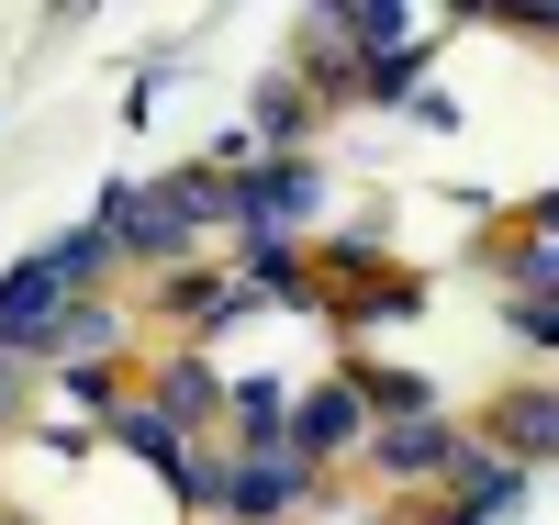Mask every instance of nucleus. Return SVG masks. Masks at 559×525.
Wrapping results in <instances>:
<instances>
[{"mask_svg": "<svg viewBox=\"0 0 559 525\" xmlns=\"http://www.w3.org/2000/svg\"><path fill=\"white\" fill-rule=\"evenodd\" d=\"M347 425H358V403H313V414H302V437H313V448H336Z\"/></svg>", "mask_w": 559, "mask_h": 525, "instance_id": "obj_1", "label": "nucleus"}]
</instances>
